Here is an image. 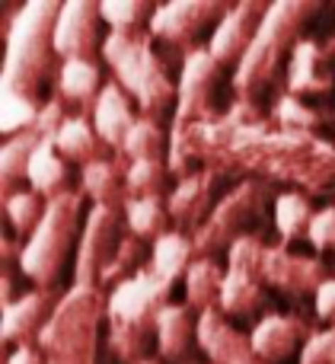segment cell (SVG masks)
Instances as JSON below:
<instances>
[{
	"label": "cell",
	"instance_id": "6da1fadb",
	"mask_svg": "<svg viewBox=\"0 0 335 364\" xmlns=\"http://www.w3.org/2000/svg\"><path fill=\"white\" fill-rule=\"evenodd\" d=\"M170 173L176 179L211 166L224 179L287 182L313 198L335 195V144L319 134L272 125L256 102L236 100L208 122L170 128Z\"/></svg>",
	"mask_w": 335,
	"mask_h": 364
},
{
	"label": "cell",
	"instance_id": "7a4b0ae2",
	"mask_svg": "<svg viewBox=\"0 0 335 364\" xmlns=\"http://www.w3.org/2000/svg\"><path fill=\"white\" fill-rule=\"evenodd\" d=\"M61 0H26L4 10V68H0V132L6 138L32 132L42 93L57 83L61 58L55 51V23Z\"/></svg>",
	"mask_w": 335,
	"mask_h": 364
},
{
	"label": "cell",
	"instance_id": "3957f363",
	"mask_svg": "<svg viewBox=\"0 0 335 364\" xmlns=\"http://www.w3.org/2000/svg\"><path fill=\"white\" fill-rule=\"evenodd\" d=\"M319 13H323L319 0H275V4H268V13L256 32L253 45L234 68L236 100L256 102L285 80L294 48Z\"/></svg>",
	"mask_w": 335,
	"mask_h": 364
},
{
	"label": "cell",
	"instance_id": "277c9868",
	"mask_svg": "<svg viewBox=\"0 0 335 364\" xmlns=\"http://www.w3.org/2000/svg\"><path fill=\"white\" fill-rule=\"evenodd\" d=\"M172 294V284L141 269L106 294V355L119 364H141L157 346V320Z\"/></svg>",
	"mask_w": 335,
	"mask_h": 364
},
{
	"label": "cell",
	"instance_id": "5b68a950",
	"mask_svg": "<svg viewBox=\"0 0 335 364\" xmlns=\"http://www.w3.org/2000/svg\"><path fill=\"white\" fill-rule=\"evenodd\" d=\"M99 58L115 74V83L134 100L141 115L160 122L170 109H176V83L166 58L153 48L150 32H109Z\"/></svg>",
	"mask_w": 335,
	"mask_h": 364
},
{
	"label": "cell",
	"instance_id": "8992f818",
	"mask_svg": "<svg viewBox=\"0 0 335 364\" xmlns=\"http://www.w3.org/2000/svg\"><path fill=\"white\" fill-rule=\"evenodd\" d=\"M102 323H106V291L80 284L67 288L35 339L45 364H99Z\"/></svg>",
	"mask_w": 335,
	"mask_h": 364
},
{
	"label": "cell",
	"instance_id": "52a82bcc",
	"mask_svg": "<svg viewBox=\"0 0 335 364\" xmlns=\"http://www.w3.org/2000/svg\"><path fill=\"white\" fill-rule=\"evenodd\" d=\"M80 211H83V192H64L48 201L42 224L35 227L29 240L23 243V256H19V275L29 278L35 288L55 291L57 278L64 272L70 250L80 230Z\"/></svg>",
	"mask_w": 335,
	"mask_h": 364
},
{
	"label": "cell",
	"instance_id": "ba28073f",
	"mask_svg": "<svg viewBox=\"0 0 335 364\" xmlns=\"http://www.w3.org/2000/svg\"><path fill=\"white\" fill-rule=\"evenodd\" d=\"M278 188L262 179H240L230 192L221 195L211 218L195 233V252L202 259H214L217 252H227L236 240L262 237V227L268 220V208H275Z\"/></svg>",
	"mask_w": 335,
	"mask_h": 364
},
{
	"label": "cell",
	"instance_id": "9c48e42d",
	"mask_svg": "<svg viewBox=\"0 0 335 364\" xmlns=\"http://www.w3.org/2000/svg\"><path fill=\"white\" fill-rule=\"evenodd\" d=\"M221 68L224 64L211 55L208 45H195L185 55L182 68H179V83H176V109H172L170 128H185L195 122H208L217 115L214 100H217V83H221Z\"/></svg>",
	"mask_w": 335,
	"mask_h": 364
},
{
	"label": "cell",
	"instance_id": "30bf717a",
	"mask_svg": "<svg viewBox=\"0 0 335 364\" xmlns=\"http://www.w3.org/2000/svg\"><path fill=\"white\" fill-rule=\"evenodd\" d=\"M253 275L262 284L275 288L278 294L300 301L307 294H317L319 284L332 278V272L319 256H300V252H291L281 243H275V246L265 243L259 250V256H256Z\"/></svg>",
	"mask_w": 335,
	"mask_h": 364
},
{
	"label": "cell",
	"instance_id": "8fae6325",
	"mask_svg": "<svg viewBox=\"0 0 335 364\" xmlns=\"http://www.w3.org/2000/svg\"><path fill=\"white\" fill-rule=\"evenodd\" d=\"M125 214L93 205L83 218V233L74 256V284L99 288V275L125 240Z\"/></svg>",
	"mask_w": 335,
	"mask_h": 364
},
{
	"label": "cell",
	"instance_id": "7c38bea8",
	"mask_svg": "<svg viewBox=\"0 0 335 364\" xmlns=\"http://www.w3.org/2000/svg\"><path fill=\"white\" fill-rule=\"evenodd\" d=\"M227 10L230 4H224V0H170V4H157L150 23H147V32L170 48L192 51L195 38L208 26L214 29Z\"/></svg>",
	"mask_w": 335,
	"mask_h": 364
},
{
	"label": "cell",
	"instance_id": "4fadbf2b",
	"mask_svg": "<svg viewBox=\"0 0 335 364\" xmlns=\"http://www.w3.org/2000/svg\"><path fill=\"white\" fill-rule=\"evenodd\" d=\"M335 90V32L326 38L304 36L294 48L285 70V93L291 96H326Z\"/></svg>",
	"mask_w": 335,
	"mask_h": 364
},
{
	"label": "cell",
	"instance_id": "5bb4252c",
	"mask_svg": "<svg viewBox=\"0 0 335 364\" xmlns=\"http://www.w3.org/2000/svg\"><path fill=\"white\" fill-rule=\"evenodd\" d=\"M224 176L211 166H202V170L189 173L170 188L166 195V211H170V220H172V230L179 233H189L195 237L202 230V224L211 218L217 198V188H221Z\"/></svg>",
	"mask_w": 335,
	"mask_h": 364
},
{
	"label": "cell",
	"instance_id": "9a60e30c",
	"mask_svg": "<svg viewBox=\"0 0 335 364\" xmlns=\"http://www.w3.org/2000/svg\"><path fill=\"white\" fill-rule=\"evenodd\" d=\"M102 16L93 0H64L55 23V51L61 61H96L102 51Z\"/></svg>",
	"mask_w": 335,
	"mask_h": 364
},
{
	"label": "cell",
	"instance_id": "2e32d148",
	"mask_svg": "<svg viewBox=\"0 0 335 364\" xmlns=\"http://www.w3.org/2000/svg\"><path fill=\"white\" fill-rule=\"evenodd\" d=\"M265 13H268L265 0H240V4H230L224 19L211 29V38H208L211 55L221 64H234L236 68L240 58L246 55L249 45H253Z\"/></svg>",
	"mask_w": 335,
	"mask_h": 364
},
{
	"label": "cell",
	"instance_id": "e0dca14e",
	"mask_svg": "<svg viewBox=\"0 0 335 364\" xmlns=\"http://www.w3.org/2000/svg\"><path fill=\"white\" fill-rule=\"evenodd\" d=\"M198 348L208 355V364H268L259 358L249 336L240 333L221 310L198 316Z\"/></svg>",
	"mask_w": 335,
	"mask_h": 364
},
{
	"label": "cell",
	"instance_id": "ac0fdd59",
	"mask_svg": "<svg viewBox=\"0 0 335 364\" xmlns=\"http://www.w3.org/2000/svg\"><path fill=\"white\" fill-rule=\"evenodd\" d=\"M313 333H317V326H310L297 314H268L253 326L249 342L259 352V358H265L268 364H278L291 358L294 352H300L310 342Z\"/></svg>",
	"mask_w": 335,
	"mask_h": 364
},
{
	"label": "cell",
	"instance_id": "d6986e66",
	"mask_svg": "<svg viewBox=\"0 0 335 364\" xmlns=\"http://www.w3.org/2000/svg\"><path fill=\"white\" fill-rule=\"evenodd\" d=\"M57 301H61V297H55V291H45V288L23 291L10 307H4V316H0V339L10 342L13 348L35 342L42 326L48 323V316L55 314Z\"/></svg>",
	"mask_w": 335,
	"mask_h": 364
},
{
	"label": "cell",
	"instance_id": "ffe728a7",
	"mask_svg": "<svg viewBox=\"0 0 335 364\" xmlns=\"http://www.w3.org/2000/svg\"><path fill=\"white\" fill-rule=\"evenodd\" d=\"M89 122H93V128H96L102 144L121 154L128 132H131L134 122H138V115H134V109H131V96H128L115 80H106L99 100L93 102Z\"/></svg>",
	"mask_w": 335,
	"mask_h": 364
},
{
	"label": "cell",
	"instance_id": "44dd1931",
	"mask_svg": "<svg viewBox=\"0 0 335 364\" xmlns=\"http://www.w3.org/2000/svg\"><path fill=\"white\" fill-rule=\"evenodd\" d=\"M198 346V316L189 304H166L157 320V355L166 364H185Z\"/></svg>",
	"mask_w": 335,
	"mask_h": 364
},
{
	"label": "cell",
	"instance_id": "7402d4cb",
	"mask_svg": "<svg viewBox=\"0 0 335 364\" xmlns=\"http://www.w3.org/2000/svg\"><path fill=\"white\" fill-rule=\"evenodd\" d=\"M125 173H128V164L121 166V160L115 157H99L80 170V192L87 198H93V205L125 214L128 201H131Z\"/></svg>",
	"mask_w": 335,
	"mask_h": 364
},
{
	"label": "cell",
	"instance_id": "603a6c76",
	"mask_svg": "<svg viewBox=\"0 0 335 364\" xmlns=\"http://www.w3.org/2000/svg\"><path fill=\"white\" fill-rule=\"evenodd\" d=\"M268 307H272V301H268L265 284H262L259 278L249 275V272L227 269L224 284H221V304H217V310H221L227 320L230 316H234V320H253V316H259V314L268 316Z\"/></svg>",
	"mask_w": 335,
	"mask_h": 364
},
{
	"label": "cell",
	"instance_id": "cb8c5ba5",
	"mask_svg": "<svg viewBox=\"0 0 335 364\" xmlns=\"http://www.w3.org/2000/svg\"><path fill=\"white\" fill-rule=\"evenodd\" d=\"M102 70L96 61H83V58H74V61H61V70H57V96H61L67 106H80L93 112V102L99 100L102 93Z\"/></svg>",
	"mask_w": 335,
	"mask_h": 364
},
{
	"label": "cell",
	"instance_id": "d4e9b609",
	"mask_svg": "<svg viewBox=\"0 0 335 364\" xmlns=\"http://www.w3.org/2000/svg\"><path fill=\"white\" fill-rule=\"evenodd\" d=\"M26 179H29V188L38 192L45 201L57 198V195L70 192L67 188V160L57 154L55 141L51 138H42L29 160V170H26Z\"/></svg>",
	"mask_w": 335,
	"mask_h": 364
},
{
	"label": "cell",
	"instance_id": "484cf974",
	"mask_svg": "<svg viewBox=\"0 0 335 364\" xmlns=\"http://www.w3.org/2000/svg\"><path fill=\"white\" fill-rule=\"evenodd\" d=\"M51 141H55L57 154H61L67 164H77L80 170L87 164H93V160L106 157V144L99 141V134H96L93 122H89L87 115H70V119L55 132Z\"/></svg>",
	"mask_w": 335,
	"mask_h": 364
},
{
	"label": "cell",
	"instance_id": "4316f807",
	"mask_svg": "<svg viewBox=\"0 0 335 364\" xmlns=\"http://www.w3.org/2000/svg\"><path fill=\"white\" fill-rule=\"evenodd\" d=\"M195 259H198L195 240H192L189 233L170 230L150 243V262H147V269H150L153 275H160L163 282L176 284V278L179 275L185 278V272H189V265L195 262Z\"/></svg>",
	"mask_w": 335,
	"mask_h": 364
},
{
	"label": "cell",
	"instance_id": "83f0119b",
	"mask_svg": "<svg viewBox=\"0 0 335 364\" xmlns=\"http://www.w3.org/2000/svg\"><path fill=\"white\" fill-rule=\"evenodd\" d=\"M272 125L287 128V132H307V134H319V128H326L329 122H335V109L326 106H310L300 96L291 93H278L268 109Z\"/></svg>",
	"mask_w": 335,
	"mask_h": 364
},
{
	"label": "cell",
	"instance_id": "f1b7e54d",
	"mask_svg": "<svg viewBox=\"0 0 335 364\" xmlns=\"http://www.w3.org/2000/svg\"><path fill=\"white\" fill-rule=\"evenodd\" d=\"M224 275H227V272H224L214 259L198 256L195 262L189 265V272H185V304H189L198 316L208 314V310H217Z\"/></svg>",
	"mask_w": 335,
	"mask_h": 364
},
{
	"label": "cell",
	"instance_id": "f546056e",
	"mask_svg": "<svg viewBox=\"0 0 335 364\" xmlns=\"http://www.w3.org/2000/svg\"><path fill=\"white\" fill-rule=\"evenodd\" d=\"M313 205H310V195L297 192H278L272 208V224L281 237V246L294 243V240H307V230H310V220H313Z\"/></svg>",
	"mask_w": 335,
	"mask_h": 364
},
{
	"label": "cell",
	"instance_id": "4dcf8cb0",
	"mask_svg": "<svg viewBox=\"0 0 335 364\" xmlns=\"http://www.w3.org/2000/svg\"><path fill=\"white\" fill-rule=\"evenodd\" d=\"M125 230L131 237L144 240H160L163 233L172 230L170 211H166V198L163 195H150V198H131L125 208Z\"/></svg>",
	"mask_w": 335,
	"mask_h": 364
},
{
	"label": "cell",
	"instance_id": "1f68e13d",
	"mask_svg": "<svg viewBox=\"0 0 335 364\" xmlns=\"http://www.w3.org/2000/svg\"><path fill=\"white\" fill-rule=\"evenodd\" d=\"M38 134L35 132H23V134H13V138L4 141L0 147V195L4 201L10 195L19 192V179H26V170H29V160L38 147Z\"/></svg>",
	"mask_w": 335,
	"mask_h": 364
},
{
	"label": "cell",
	"instance_id": "d6a6232c",
	"mask_svg": "<svg viewBox=\"0 0 335 364\" xmlns=\"http://www.w3.org/2000/svg\"><path fill=\"white\" fill-rule=\"evenodd\" d=\"M170 154V128H163L157 119L138 115L134 128L128 132L121 157L125 160H160Z\"/></svg>",
	"mask_w": 335,
	"mask_h": 364
},
{
	"label": "cell",
	"instance_id": "836d02e7",
	"mask_svg": "<svg viewBox=\"0 0 335 364\" xmlns=\"http://www.w3.org/2000/svg\"><path fill=\"white\" fill-rule=\"evenodd\" d=\"M45 208H48V201L38 192H32V188H19L16 195H10V198L4 201V218H6V224H10L13 237L26 243V240L35 233V227L42 224Z\"/></svg>",
	"mask_w": 335,
	"mask_h": 364
},
{
	"label": "cell",
	"instance_id": "e575fe53",
	"mask_svg": "<svg viewBox=\"0 0 335 364\" xmlns=\"http://www.w3.org/2000/svg\"><path fill=\"white\" fill-rule=\"evenodd\" d=\"M170 164L166 157L160 160H128V195L131 198H150V195H163L166 179H170Z\"/></svg>",
	"mask_w": 335,
	"mask_h": 364
},
{
	"label": "cell",
	"instance_id": "d590c367",
	"mask_svg": "<svg viewBox=\"0 0 335 364\" xmlns=\"http://www.w3.org/2000/svg\"><path fill=\"white\" fill-rule=\"evenodd\" d=\"M157 4L147 0H102L99 16L109 26V32H138L141 26L150 23Z\"/></svg>",
	"mask_w": 335,
	"mask_h": 364
},
{
	"label": "cell",
	"instance_id": "8d00e7d4",
	"mask_svg": "<svg viewBox=\"0 0 335 364\" xmlns=\"http://www.w3.org/2000/svg\"><path fill=\"white\" fill-rule=\"evenodd\" d=\"M141 259H144V243H141L138 237H131V233H125V240H121V246L115 250V256L109 259V265L102 269L99 275V288L102 291H112L115 284L128 282L131 275H138L144 265H141Z\"/></svg>",
	"mask_w": 335,
	"mask_h": 364
},
{
	"label": "cell",
	"instance_id": "74e56055",
	"mask_svg": "<svg viewBox=\"0 0 335 364\" xmlns=\"http://www.w3.org/2000/svg\"><path fill=\"white\" fill-rule=\"evenodd\" d=\"M307 240L313 243L317 252H329L335 250V205H326L313 214L310 230H307Z\"/></svg>",
	"mask_w": 335,
	"mask_h": 364
},
{
	"label": "cell",
	"instance_id": "f35d334b",
	"mask_svg": "<svg viewBox=\"0 0 335 364\" xmlns=\"http://www.w3.org/2000/svg\"><path fill=\"white\" fill-rule=\"evenodd\" d=\"M297 364H335V329H317L300 348Z\"/></svg>",
	"mask_w": 335,
	"mask_h": 364
},
{
	"label": "cell",
	"instance_id": "ab89813d",
	"mask_svg": "<svg viewBox=\"0 0 335 364\" xmlns=\"http://www.w3.org/2000/svg\"><path fill=\"white\" fill-rule=\"evenodd\" d=\"M313 307H317L319 320L326 323V329H335V275L319 284V291L313 294Z\"/></svg>",
	"mask_w": 335,
	"mask_h": 364
},
{
	"label": "cell",
	"instance_id": "60d3db41",
	"mask_svg": "<svg viewBox=\"0 0 335 364\" xmlns=\"http://www.w3.org/2000/svg\"><path fill=\"white\" fill-rule=\"evenodd\" d=\"M6 364H45V355L42 348L35 346V342H29V346H16L10 352V358H6Z\"/></svg>",
	"mask_w": 335,
	"mask_h": 364
},
{
	"label": "cell",
	"instance_id": "b9f144b4",
	"mask_svg": "<svg viewBox=\"0 0 335 364\" xmlns=\"http://www.w3.org/2000/svg\"><path fill=\"white\" fill-rule=\"evenodd\" d=\"M99 364H119V361H115L112 355H102V361H99Z\"/></svg>",
	"mask_w": 335,
	"mask_h": 364
},
{
	"label": "cell",
	"instance_id": "7bdbcfd3",
	"mask_svg": "<svg viewBox=\"0 0 335 364\" xmlns=\"http://www.w3.org/2000/svg\"><path fill=\"white\" fill-rule=\"evenodd\" d=\"M141 364H160L157 358H147V361H141Z\"/></svg>",
	"mask_w": 335,
	"mask_h": 364
},
{
	"label": "cell",
	"instance_id": "ee69618b",
	"mask_svg": "<svg viewBox=\"0 0 335 364\" xmlns=\"http://www.w3.org/2000/svg\"><path fill=\"white\" fill-rule=\"evenodd\" d=\"M332 275H335V269H332Z\"/></svg>",
	"mask_w": 335,
	"mask_h": 364
},
{
	"label": "cell",
	"instance_id": "f6af8a7d",
	"mask_svg": "<svg viewBox=\"0 0 335 364\" xmlns=\"http://www.w3.org/2000/svg\"><path fill=\"white\" fill-rule=\"evenodd\" d=\"M332 128H335V122H332Z\"/></svg>",
	"mask_w": 335,
	"mask_h": 364
}]
</instances>
